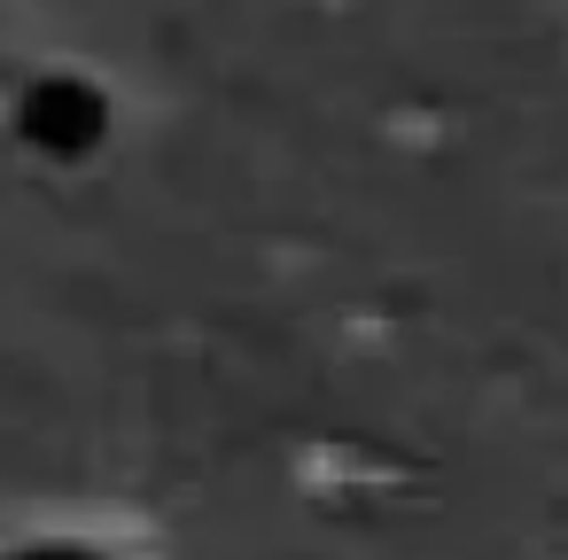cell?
I'll return each mask as SVG.
<instances>
[{
	"instance_id": "cell-2",
	"label": "cell",
	"mask_w": 568,
	"mask_h": 560,
	"mask_svg": "<svg viewBox=\"0 0 568 560\" xmlns=\"http://www.w3.org/2000/svg\"><path fill=\"white\" fill-rule=\"evenodd\" d=\"M24 560H94V552H63V544H55V552H24Z\"/></svg>"
},
{
	"instance_id": "cell-1",
	"label": "cell",
	"mask_w": 568,
	"mask_h": 560,
	"mask_svg": "<svg viewBox=\"0 0 568 560\" xmlns=\"http://www.w3.org/2000/svg\"><path fill=\"white\" fill-rule=\"evenodd\" d=\"M17 125L40 156H87L110 133V102H102V86L55 71V79H32V94L17 102Z\"/></svg>"
}]
</instances>
